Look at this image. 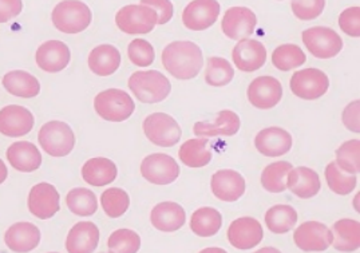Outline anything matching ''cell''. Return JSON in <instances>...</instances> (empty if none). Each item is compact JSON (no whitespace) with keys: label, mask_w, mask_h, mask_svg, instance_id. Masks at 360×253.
I'll list each match as a JSON object with an SVG mask.
<instances>
[{"label":"cell","mask_w":360,"mask_h":253,"mask_svg":"<svg viewBox=\"0 0 360 253\" xmlns=\"http://www.w3.org/2000/svg\"><path fill=\"white\" fill-rule=\"evenodd\" d=\"M71 59V53L66 43L60 41H49L39 46L35 54L37 65L41 70L56 74L65 70Z\"/></svg>","instance_id":"20"},{"label":"cell","mask_w":360,"mask_h":253,"mask_svg":"<svg viewBox=\"0 0 360 253\" xmlns=\"http://www.w3.org/2000/svg\"><path fill=\"white\" fill-rule=\"evenodd\" d=\"M212 192L219 200L225 202H235L245 193V180L244 177L231 169L219 170L212 176Z\"/></svg>","instance_id":"18"},{"label":"cell","mask_w":360,"mask_h":253,"mask_svg":"<svg viewBox=\"0 0 360 253\" xmlns=\"http://www.w3.org/2000/svg\"><path fill=\"white\" fill-rule=\"evenodd\" d=\"M228 240L232 247L241 251L257 247L264 238L263 226L253 217H240L229 225Z\"/></svg>","instance_id":"15"},{"label":"cell","mask_w":360,"mask_h":253,"mask_svg":"<svg viewBox=\"0 0 360 253\" xmlns=\"http://www.w3.org/2000/svg\"><path fill=\"white\" fill-rule=\"evenodd\" d=\"M297 223V212L291 205H275L265 213L266 228L276 235L288 233Z\"/></svg>","instance_id":"34"},{"label":"cell","mask_w":360,"mask_h":253,"mask_svg":"<svg viewBox=\"0 0 360 253\" xmlns=\"http://www.w3.org/2000/svg\"><path fill=\"white\" fill-rule=\"evenodd\" d=\"M291 91L299 98L314 100L323 97L330 87V79L324 71L304 69L296 71L290 82Z\"/></svg>","instance_id":"9"},{"label":"cell","mask_w":360,"mask_h":253,"mask_svg":"<svg viewBox=\"0 0 360 253\" xmlns=\"http://www.w3.org/2000/svg\"><path fill=\"white\" fill-rule=\"evenodd\" d=\"M257 18L247 7H232L222 18L221 28L224 34L232 41L248 39L255 32Z\"/></svg>","instance_id":"13"},{"label":"cell","mask_w":360,"mask_h":253,"mask_svg":"<svg viewBox=\"0 0 360 253\" xmlns=\"http://www.w3.org/2000/svg\"><path fill=\"white\" fill-rule=\"evenodd\" d=\"M359 112V99L351 102L343 112V118H342L343 124L348 130H351L354 133H360Z\"/></svg>","instance_id":"47"},{"label":"cell","mask_w":360,"mask_h":253,"mask_svg":"<svg viewBox=\"0 0 360 253\" xmlns=\"http://www.w3.org/2000/svg\"><path fill=\"white\" fill-rule=\"evenodd\" d=\"M89 67L98 77H109L120 69L121 54L117 47L111 44H101L89 56Z\"/></svg>","instance_id":"29"},{"label":"cell","mask_w":360,"mask_h":253,"mask_svg":"<svg viewBox=\"0 0 360 253\" xmlns=\"http://www.w3.org/2000/svg\"><path fill=\"white\" fill-rule=\"evenodd\" d=\"M53 23L65 34L82 32L91 23V10L81 0H63L53 11Z\"/></svg>","instance_id":"3"},{"label":"cell","mask_w":360,"mask_h":253,"mask_svg":"<svg viewBox=\"0 0 360 253\" xmlns=\"http://www.w3.org/2000/svg\"><path fill=\"white\" fill-rule=\"evenodd\" d=\"M255 146L265 157L276 158L291 150L292 136L281 127H266L256 136Z\"/></svg>","instance_id":"22"},{"label":"cell","mask_w":360,"mask_h":253,"mask_svg":"<svg viewBox=\"0 0 360 253\" xmlns=\"http://www.w3.org/2000/svg\"><path fill=\"white\" fill-rule=\"evenodd\" d=\"M303 42L308 51L319 59H331L343 48L340 35L330 27H312L303 31Z\"/></svg>","instance_id":"8"},{"label":"cell","mask_w":360,"mask_h":253,"mask_svg":"<svg viewBox=\"0 0 360 253\" xmlns=\"http://www.w3.org/2000/svg\"><path fill=\"white\" fill-rule=\"evenodd\" d=\"M110 253H137L141 248V238L131 229H117L108 240Z\"/></svg>","instance_id":"42"},{"label":"cell","mask_w":360,"mask_h":253,"mask_svg":"<svg viewBox=\"0 0 360 253\" xmlns=\"http://www.w3.org/2000/svg\"><path fill=\"white\" fill-rule=\"evenodd\" d=\"M287 188L295 196L308 200L318 195L321 183L315 170L307 167H299L290 170L287 176Z\"/></svg>","instance_id":"27"},{"label":"cell","mask_w":360,"mask_h":253,"mask_svg":"<svg viewBox=\"0 0 360 253\" xmlns=\"http://www.w3.org/2000/svg\"><path fill=\"white\" fill-rule=\"evenodd\" d=\"M324 176H326V181L328 183L330 189L333 190V193L340 195V196L349 195L351 192L355 190V188L358 185V179L355 177V174H347L343 170L338 168V165L335 162L327 165Z\"/></svg>","instance_id":"38"},{"label":"cell","mask_w":360,"mask_h":253,"mask_svg":"<svg viewBox=\"0 0 360 253\" xmlns=\"http://www.w3.org/2000/svg\"><path fill=\"white\" fill-rule=\"evenodd\" d=\"M142 127L146 138L161 148H172L182 137V130L177 121L165 112H153L145 118Z\"/></svg>","instance_id":"6"},{"label":"cell","mask_w":360,"mask_h":253,"mask_svg":"<svg viewBox=\"0 0 360 253\" xmlns=\"http://www.w3.org/2000/svg\"><path fill=\"white\" fill-rule=\"evenodd\" d=\"M102 253H105V252H102Z\"/></svg>","instance_id":"53"},{"label":"cell","mask_w":360,"mask_h":253,"mask_svg":"<svg viewBox=\"0 0 360 253\" xmlns=\"http://www.w3.org/2000/svg\"><path fill=\"white\" fill-rule=\"evenodd\" d=\"M247 94L252 106L268 110L275 108L283 98V86L276 78L264 75L250 82Z\"/></svg>","instance_id":"16"},{"label":"cell","mask_w":360,"mask_h":253,"mask_svg":"<svg viewBox=\"0 0 360 253\" xmlns=\"http://www.w3.org/2000/svg\"><path fill=\"white\" fill-rule=\"evenodd\" d=\"M94 109L105 121L124 122L136 110V103L124 90L108 89L94 99Z\"/></svg>","instance_id":"4"},{"label":"cell","mask_w":360,"mask_h":253,"mask_svg":"<svg viewBox=\"0 0 360 253\" xmlns=\"http://www.w3.org/2000/svg\"><path fill=\"white\" fill-rule=\"evenodd\" d=\"M7 176H8V171H7V167H6V164L0 160V185L6 181V179H7Z\"/></svg>","instance_id":"49"},{"label":"cell","mask_w":360,"mask_h":253,"mask_svg":"<svg viewBox=\"0 0 360 253\" xmlns=\"http://www.w3.org/2000/svg\"><path fill=\"white\" fill-rule=\"evenodd\" d=\"M198 253H228L225 249H222V248H205V249H202L201 252Z\"/></svg>","instance_id":"51"},{"label":"cell","mask_w":360,"mask_h":253,"mask_svg":"<svg viewBox=\"0 0 360 253\" xmlns=\"http://www.w3.org/2000/svg\"><path fill=\"white\" fill-rule=\"evenodd\" d=\"M141 174L146 181L154 185H169L179 179L180 167L173 157L154 153L142 161Z\"/></svg>","instance_id":"10"},{"label":"cell","mask_w":360,"mask_h":253,"mask_svg":"<svg viewBox=\"0 0 360 253\" xmlns=\"http://www.w3.org/2000/svg\"><path fill=\"white\" fill-rule=\"evenodd\" d=\"M7 160L15 170L23 173L35 171L42 165V155L39 149L28 141L14 142L7 149Z\"/></svg>","instance_id":"24"},{"label":"cell","mask_w":360,"mask_h":253,"mask_svg":"<svg viewBox=\"0 0 360 253\" xmlns=\"http://www.w3.org/2000/svg\"><path fill=\"white\" fill-rule=\"evenodd\" d=\"M129 89L142 103H158L169 97L172 84L160 71H136L127 81Z\"/></svg>","instance_id":"2"},{"label":"cell","mask_w":360,"mask_h":253,"mask_svg":"<svg viewBox=\"0 0 360 253\" xmlns=\"http://www.w3.org/2000/svg\"><path fill=\"white\" fill-rule=\"evenodd\" d=\"M333 248L339 252L351 253L360 248V224L359 221L351 219H342L333 224Z\"/></svg>","instance_id":"28"},{"label":"cell","mask_w":360,"mask_h":253,"mask_svg":"<svg viewBox=\"0 0 360 253\" xmlns=\"http://www.w3.org/2000/svg\"><path fill=\"white\" fill-rule=\"evenodd\" d=\"M4 242L13 252H31L41 242V231L31 223H16L7 229Z\"/></svg>","instance_id":"23"},{"label":"cell","mask_w":360,"mask_h":253,"mask_svg":"<svg viewBox=\"0 0 360 253\" xmlns=\"http://www.w3.org/2000/svg\"><path fill=\"white\" fill-rule=\"evenodd\" d=\"M127 56L139 67H148L150 66L154 59L155 53L152 44L145 39H134L131 41L127 47Z\"/></svg>","instance_id":"43"},{"label":"cell","mask_w":360,"mask_h":253,"mask_svg":"<svg viewBox=\"0 0 360 253\" xmlns=\"http://www.w3.org/2000/svg\"><path fill=\"white\" fill-rule=\"evenodd\" d=\"M99 242V229L91 221H81L70 229L66 239L69 253H93Z\"/></svg>","instance_id":"26"},{"label":"cell","mask_w":360,"mask_h":253,"mask_svg":"<svg viewBox=\"0 0 360 253\" xmlns=\"http://www.w3.org/2000/svg\"><path fill=\"white\" fill-rule=\"evenodd\" d=\"M338 168L348 174H358L360 171V141H347L336 150Z\"/></svg>","instance_id":"41"},{"label":"cell","mask_w":360,"mask_h":253,"mask_svg":"<svg viewBox=\"0 0 360 253\" xmlns=\"http://www.w3.org/2000/svg\"><path fill=\"white\" fill-rule=\"evenodd\" d=\"M38 141L47 155L66 157L75 146V134L66 122L50 121L41 127Z\"/></svg>","instance_id":"5"},{"label":"cell","mask_w":360,"mask_h":253,"mask_svg":"<svg viewBox=\"0 0 360 253\" xmlns=\"http://www.w3.org/2000/svg\"><path fill=\"white\" fill-rule=\"evenodd\" d=\"M150 223L161 232H176L186 223V213L177 202H160L152 209Z\"/></svg>","instance_id":"25"},{"label":"cell","mask_w":360,"mask_h":253,"mask_svg":"<svg viewBox=\"0 0 360 253\" xmlns=\"http://www.w3.org/2000/svg\"><path fill=\"white\" fill-rule=\"evenodd\" d=\"M142 6L152 7L153 10L158 15L157 25H167L174 14V7L170 0H141Z\"/></svg>","instance_id":"46"},{"label":"cell","mask_w":360,"mask_h":253,"mask_svg":"<svg viewBox=\"0 0 360 253\" xmlns=\"http://www.w3.org/2000/svg\"><path fill=\"white\" fill-rule=\"evenodd\" d=\"M236 67L244 72H255L266 62V50L264 44L255 39L238 41L232 53Z\"/></svg>","instance_id":"21"},{"label":"cell","mask_w":360,"mask_h":253,"mask_svg":"<svg viewBox=\"0 0 360 253\" xmlns=\"http://www.w3.org/2000/svg\"><path fill=\"white\" fill-rule=\"evenodd\" d=\"M23 10L22 0H0V23H7Z\"/></svg>","instance_id":"48"},{"label":"cell","mask_w":360,"mask_h":253,"mask_svg":"<svg viewBox=\"0 0 360 253\" xmlns=\"http://www.w3.org/2000/svg\"><path fill=\"white\" fill-rule=\"evenodd\" d=\"M162 65L169 74L181 81L195 78L204 66L201 48L189 41L170 43L162 51Z\"/></svg>","instance_id":"1"},{"label":"cell","mask_w":360,"mask_h":253,"mask_svg":"<svg viewBox=\"0 0 360 253\" xmlns=\"http://www.w3.org/2000/svg\"><path fill=\"white\" fill-rule=\"evenodd\" d=\"M212 150L207 138L185 141L179 150L181 162L189 168H204L212 161Z\"/></svg>","instance_id":"32"},{"label":"cell","mask_w":360,"mask_h":253,"mask_svg":"<svg viewBox=\"0 0 360 253\" xmlns=\"http://www.w3.org/2000/svg\"><path fill=\"white\" fill-rule=\"evenodd\" d=\"M220 11L221 7L217 0H193L182 13L184 26L192 31H204L216 23Z\"/></svg>","instance_id":"12"},{"label":"cell","mask_w":360,"mask_h":253,"mask_svg":"<svg viewBox=\"0 0 360 253\" xmlns=\"http://www.w3.org/2000/svg\"><path fill=\"white\" fill-rule=\"evenodd\" d=\"M253 253H281L277 248H274V247H264L262 249H259V251H256V252Z\"/></svg>","instance_id":"50"},{"label":"cell","mask_w":360,"mask_h":253,"mask_svg":"<svg viewBox=\"0 0 360 253\" xmlns=\"http://www.w3.org/2000/svg\"><path fill=\"white\" fill-rule=\"evenodd\" d=\"M222 216L220 212L210 207H204L194 212L191 219V229L198 238H212L221 229Z\"/></svg>","instance_id":"33"},{"label":"cell","mask_w":360,"mask_h":253,"mask_svg":"<svg viewBox=\"0 0 360 253\" xmlns=\"http://www.w3.org/2000/svg\"><path fill=\"white\" fill-rule=\"evenodd\" d=\"M293 241L305 252H323L333 244V232L326 224L307 221L299 225L293 233Z\"/></svg>","instance_id":"11"},{"label":"cell","mask_w":360,"mask_h":253,"mask_svg":"<svg viewBox=\"0 0 360 253\" xmlns=\"http://www.w3.org/2000/svg\"><path fill=\"white\" fill-rule=\"evenodd\" d=\"M4 89L15 97L34 98L41 93L39 81L27 71L15 70L3 77Z\"/></svg>","instance_id":"31"},{"label":"cell","mask_w":360,"mask_h":253,"mask_svg":"<svg viewBox=\"0 0 360 253\" xmlns=\"http://www.w3.org/2000/svg\"><path fill=\"white\" fill-rule=\"evenodd\" d=\"M27 204L30 212L41 220L54 217L60 209L59 193L56 186L49 183H37L32 186L28 195Z\"/></svg>","instance_id":"14"},{"label":"cell","mask_w":360,"mask_h":253,"mask_svg":"<svg viewBox=\"0 0 360 253\" xmlns=\"http://www.w3.org/2000/svg\"><path fill=\"white\" fill-rule=\"evenodd\" d=\"M51 253H56V252H51Z\"/></svg>","instance_id":"52"},{"label":"cell","mask_w":360,"mask_h":253,"mask_svg":"<svg viewBox=\"0 0 360 253\" xmlns=\"http://www.w3.org/2000/svg\"><path fill=\"white\" fill-rule=\"evenodd\" d=\"M34 124L32 112L23 106L10 105L0 110V133L6 137H23L34 129Z\"/></svg>","instance_id":"17"},{"label":"cell","mask_w":360,"mask_h":253,"mask_svg":"<svg viewBox=\"0 0 360 253\" xmlns=\"http://www.w3.org/2000/svg\"><path fill=\"white\" fill-rule=\"evenodd\" d=\"M240 130V117L232 110H222L208 122L194 124L193 133L198 138L232 137Z\"/></svg>","instance_id":"19"},{"label":"cell","mask_w":360,"mask_h":253,"mask_svg":"<svg viewBox=\"0 0 360 253\" xmlns=\"http://www.w3.org/2000/svg\"><path fill=\"white\" fill-rule=\"evenodd\" d=\"M292 11L300 20H314L323 14L326 0H292Z\"/></svg>","instance_id":"44"},{"label":"cell","mask_w":360,"mask_h":253,"mask_svg":"<svg viewBox=\"0 0 360 253\" xmlns=\"http://www.w3.org/2000/svg\"><path fill=\"white\" fill-rule=\"evenodd\" d=\"M66 204L70 212L81 217L93 216L98 211L97 197L94 192L86 188L71 189L66 196Z\"/></svg>","instance_id":"36"},{"label":"cell","mask_w":360,"mask_h":253,"mask_svg":"<svg viewBox=\"0 0 360 253\" xmlns=\"http://www.w3.org/2000/svg\"><path fill=\"white\" fill-rule=\"evenodd\" d=\"M158 15L152 7L130 4L115 15V25L125 34H149L157 26Z\"/></svg>","instance_id":"7"},{"label":"cell","mask_w":360,"mask_h":253,"mask_svg":"<svg viewBox=\"0 0 360 253\" xmlns=\"http://www.w3.org/2000/svg\"><path fill=\"white\" fill-rule=\"evenodd\" d=\"M101 205L111 219L124 216L130 207V197L121 188H110L101 196Z\"/></svg>","instance_id":"40"},{"label":"cell","mask_w":360,"mask_h":253,"mask_svg":"<svg viewBox=\"0 0 360 253\" xmlns=\"http://www.w3.org/2000/svg\"><path fill=\"white\" fill-rule=\"evenodd\" d=\"M117 176V165L109 158L103 157L89 160L82 168V177L91 186H106L115 181Z\"/></svg>","instance_id":"30"},{"label":"cell","mask_w":360,"mask_h":253,"mask_svg":"<svg viewBox=\"0 0 360 253\" xmlns=\"http://www.w3.org/2000/svg\"><path fill=\"white\" fill-rule=\"evenodd\" d=\"M293 168L287 161H277L264 169L262 185L271 193H283L287 190V176Z\"/></svg>","instance_id":"35"},{"label":"cell","mask_w":360,"mask_h":253,"mask_svg":"<svg viewBox=\"0 0 360 253\" xmlns=\"http://www.w3.org/2000/svg\"><path fill=\"white\" fill-rule=\"evenodd\" d=\"M233 77H235V70L226 59L220 56L209 58L207 72H205L207 84L214 87H222L231 84Z\"/></svg>","instance_id":"39"},{"label":"cell","mask_w":360,"mask_h":253,"mask_svg":"<svg viewBox=\"0 0 360 253\" xmlns=\"http://www.w3.org/2000/svg\"><path fill=\"white\" fill-rule=\"evenodd\" d=\"M307 62L304 51L296 44H281L272 53V63L280 71H291Z\"/></svg>","instance_id":"37"},{"label":"cell","mask_w":360,"mask_h":253,"mask_svg":"<svg viewBox=\"0 0 360 253\" xmlns=\"http://www.w3.org/2000/svg\"><path fill=\"white\" fill-rule=\"evenodd\" d=\"M339 26L347 35L359 38L360 37V8L351 7L345 10L339 16Z\"/></svg>","instance_id":"45"}]
</instances>
